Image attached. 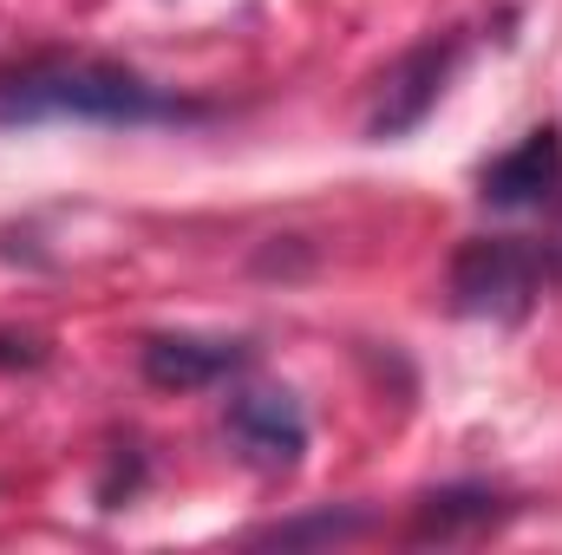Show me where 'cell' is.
<instances>
[{
  "instance_id": "cell-1",
  "label": "cell",
  "mask_w": 562,
  "mask_h": 555,
  "mask_svg": "<svg viewBox=\"0 0 562 555\" xmlns=\"http://www.w3.org/2000/svg\"><path fill=\"white\" fill-rule=\"evenodd\" d=\"M164 125L190 118L183 99H164L138 72L105 59H40L0 72V125Z\"/></svg>"
},
{
  "instance_id": "cell-8",
  "label": "cell",
  "mask_w": 562,
  "mask_h": 555,
  "mask_svg": "<svg viewBox=\"0 0 562 555\" xmlns=\"http://www.w3.org/2000/svg\"><path fill=\"white\" fill-rule=\"evenodd\" d=\"M367 530V517H314V523H276L269 543H301V536H353Z\"/></svg>"
},
{
  "instance_id": "cell-7",
  "label": "cell",
  "mask_w": 562,
  "mask_h": 555,
  "mask_svg": "<svg viewBox=\"0 0 562 555\" xmlns=\"http://www.w3.org/2000/svg\"><path fill=\"white\" fill-rule=\"evenodd\" d=\"M464 517L491 523L497 510H491V497H464V490H445V497H425L419 530H425V536H445V530H451V523H464Z\"/></svg>"
},
{
  "instance_id": "cell-2",
  "label": "cell",
  "mask_w": 562,
  "mask_h": 555,
  "mask_svg": "<svg viewBox=\"0 0 562 555\" xmlns=\"http://www.w3.org/2000/svg\"><path fill=\"white\" fill-rule=\"evenodd\" d=\"M537 294V256L524 242H504V236H484V242H464L458 262H451V307L458 314H477V320H517Z\"/></svg>"
},
{
  "instance_id": "cell-3",
  "label": "cell",
  "mask_w": 562,
  "mask_h": 555,
  "mask_svg": "<svg viewBox=\"0 0 562 555\" xmlns=\"http://www.w3.org/2000/svg\"><path fill=\"white\" fill-rule=\"evenodd\" d=\"M223 431H229L236 457H243L249 471H262V477L294 471L301 451H307V418L294 406V393H281V386H249V393H236Z\"/></svg>"
},
{
  "instance_id": "cell-6",
  "label": "cell",
  "mask_w": 562,
  "mask_h": 555,
  "mask_svg": "<svg viewBox=\"0 0 562 555\" xmlns=\"http://www.w3.org/2000/svg\"><path fill=\"white\" fill-rule=\"evenodd\" d=\"M236 366H243V347L236 340H196V333H157V340H144V380L164 386V393L216 386Z\"/></svg>"
},
{
  "instance_id": "cell-5",
  "label": "cell",
  "mask_w": 562,
  "mask_h": 555,
  "mask_svg": "<svg viewBox=\"0 0 562 555\" xmlns=\"http://www.w3.org/2000/svg\"><path fill=\"white\" fill-rule=\"evenodd\" d=\"M557 177H562V138L543 125L484 170V203L491 209H537L557 190Z\"/></svg>"
},
{
  "instance_id": "cell-4",
  "label": "cell",
  "mask_w": 562,
  "mask_h": 555,
  "mask_svg": "<svg viewBox=\"0 0 562 555\" xmlns=\"http://www.w3.org/2000/svg\"><path fill=\"white\" fill-rule=\"evenodd\" d=\"M451 66H458V39H425V46H413V53L380 79V99H373V112H367V132H373V138H406L413 125H425V112L438 105Z\"/></svg>"
}]
</instances>
